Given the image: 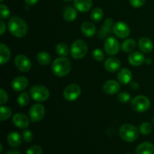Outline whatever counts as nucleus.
I'll list each match as a JSON object with an SVG mask.
<instances>
[{"label": "nucleus", "instance_id": "nucleus-22", "mask_svg": "<svg viewBox=\"0 0 154 154\" xmlns=\"http://www.w3.org/2000/svg\"><path fill=\"white\" fill-rule=\"evenodd\" d=\"M132 73L128 69H122L117 74L119 82L123 84H127L132 80Z\"/></svg>", "mask_w": 154, "mask_h": 154}, {"label": "nucleus", "instance_id": "nucleus-29", "mask_svg": "<svg viewBox=\"0 0 154 154\" xmlns=\"http://www.w3.org/2000/svg\"><path fill=\"white\" fill-rule=\"evenodd\" d=\"M103 10L101 8H96L92 11L90 14V17L95 22H99L103 17Z\"/></svg>", "mask_w": 154, "mask_h": 154}, {"label": "nucleus", "instance_id": "nucleus-6", "mask_svg": "<svg viewBox=\"0 0 154 154\" xmlns=\"http://www.w3.org/2000/svg\"><path fill=\"white\" fill-rule=\"evenodd\" d=\"M131 106L134 111L138 113L145 112L150 106V102L148 98L144 96H138L134 98L131 102Z\"/></svg>", "mask_w": 154, "mask_h": 154}, {"label": "nucleus", "instance_id": "nucleus-37", "mask_svg": "<svg viewBox=\"0 0 154 154\" xmlns=\"http://www.w3.org/2000/svg\"><path fill=\"white\" fill-rule=\"evenodd\" d=\"M22 136L24 141L27 143L31 142L33 139V134L30 130L23 131V132L22 134Z\"/></svg>", "mask_w": 154, "mask_h": 154}, {"label": "nucleus", "instance_id": "nucleus-3", "mask_svg": "<svg viewBox=\"0 0 154 154\" xmlns=\"http://www.w3.org/2000/svg\"><path fill=\"white\" fill-rule=\"evenodd\" d=\"M120 138L127 142L135 141L139 136V131L131 124H123L119 130Z\"/></svg>", "mask_w": 154, "mask_h": 154}, {"label": "nucleus", "instance_id": "nucleus-24", "mask_svg": "<svg viewBox=\"0 0 154 154\" xmlns=\"http://www.w3.org/2000/svg\"><path fill=\"white\" fill-rule=\"evenodd\" d=\"M11 58V53L8 48L4 44H0V63L4 65L8 63Z\"/></svg>", "mask_w": 154, "mask_h": 154}, {"label": "nucleus", "instance_id": "nucleus-32", "mask_svg": "<svg viewBox=\"0 0 154 154\" xmlns=\"http://www.w3.org/2000/svg\"><path fill=\"white\" fill-rule=\"evenodd\" d=\"M139 131L142 135H149V134L151 133L152 131H153V127H152L150 123L145 122V123H143L140 126Z\"/></svg>", "mask_w": 154, "mask_h": 154}, {"label": "nucleus", "instance_id": "nucleus-10", "mask_svg": "<svg viewBox=\"0 0 154 154\" xmlns=\"http://www.w3.org/2000/svg\"><path fill=\"white\" fill-rule=\"evenodd\" d=\"M45 107L41 104H35L29 109V117L32 122L40 121L45 117Z\"/></svg>", "mask_w": 154, "mask_h": 154}, {"label": "nucleus", "instance_id": "nucleus-38", "mask_svg": "<svg viewBox=\"0 0 154 154\" xmlns=\"http://www.w3.org/2000/svg\"><path fill=\"white\" fill-rule=\"evenodd\" d=\"M8 99V96L6 91H5L2 88L0 89V104L2 105H4L5 103L7 102Z\"/></svg>", "mask_w": 154, "mask_h": 154}, {"label": "nucleus", "instance_id": "nucleus-43", "mask_svg": "<svg viewBox=\"0 0 154 154\" xmlns=\"http://www.w3.org/2000/svg\"><path fill=\"white\" fill-rule=\"evenodd\" d=\"M64 1H66V2H71V1H72V0H64Z\"/></svg>", "mask_w": 154, "mask_h": 154}, {"label": "nucleus", "instance_id": "nucleus-33", "mask_svg": "<svg viewBox=\"0 0 154 154\" xmlns=\"http://www.w3.org/2000/svg\"><path fill=\"white\" fill-rule=\"evenodd\" d=\"M0 14H1V19H7L10 17V10L8 7L4 4L0 5Z\"/></svg>", "mask_w": 154, "mask_h": 154}, {"label": "nucleus", "instance_id": "nucleus-23", "mask_svg": "<svg viewBox=\"0 0 154 154\" xmlns=\"http://www.w3.org/2000/svg\"><path fill=\"white\" fill-rule=\"evenodd\" d=\"M23 136H21L19 133L16 132H11L8 136V143L9 145L13 147H17L20 146L22 143Z\"/></svg>", "mask_w": 154, "mask_h": 154}, {"label": "nucleus", "instance_id": "nucleus-45", "mask_svg": "<svg viewBox=\"0 0 154 154\" xmlns=\"http://www.w3.org/2000/svg\"><path fill=\"white\" fill-rule=\"evenodd\" d=\"M153 125H154V118H153Z\"/></svg>", "mask_w": 154, "mask_h": 154}, {"label": "nucleus", "instance_id": "nucleus-46", "mask_svg": "<svg viewBox=\"0 0 154 154\" xmlns=\"http://www.w3.org/2000/svg\"><path fill=\"white\" fill-rule=\"evenodd\" d=\"M127 154H130V153H127Z\"/></svg>", "mask_w": 154, "mask_h": 154}, {"label": "nucleus", "instance_id": "nucleus-30", "mask_svg": "<svg viewBox=\"0 0 154 154\" xmlns=\"http://www.w3.org/2000/svg\"><path fill=\"white\" fill-rule=\"evenodd\" d=\"M56 51L58 55L62 56V57H67L69 55V48L66 44H58L56 47Z\"/></svg>", "mask_w": 154, "mask_h": 154}, {"label": "nucleus", "instance_id": "nucleus-44", "mask_svg": "<svg viewBox=\"0 0 154 154\" xmlns=\"http://www.w3.org/2000/svg\"><path fill=\"white\" fill-rule=\"evenodd\" d=\"M3 1H4V0H0V2H2Z\"/></svg>", "mask_w": 154, "mask_h": 154}, {"label": "nucleus", "instance_id": "nucleus-1", "mask_svg": "<svg viewBox=\"0 0 154 154\" xmlns=\"http://www.w3.org/2000/svg\"><path fill=\"white\" fill-rule=\"evenodd\" d=\"M8 30L14 36L18 38L23 37L26 35L28 26L24 20L19 17H12L8 24Z\"/></svg>", "mask_w": 154, "mask_h": 154}, {"label": "nucleus", "instance_id": "nucleus-14", "mask_svg": "<svg viewBox=\"0 0 154 154\" xmlns=\"http://www.w3.org/2000/svg\"><path fill=\"white\" fill-rule=\"evenodd\" d=\"M102 90L106 94L114 95L118 93L120 90V85L117 81L110 80L104 84Z\"/></svg>", "mask_w": 154, "mask_h": 154}, {"label": "nucleus", "instance_id": "nucleus-2", "mask_svg": "<svg viewBox=\"0 0 154 154\" xmlns=\"http://www.w3.org/2000/svg\"><path fill=\"white\" fill-rule=\"evenodd\" d=\"M72 69V63L66 57L57 58L53 62L52 71L57 76L63 77L70 72Z\"/></svg>", "mask_w": 154, "mask_h": 154}, {"label": "nucleus", "instance_id": "nucleus-34", "mask_svg": "<svg viewBox=\"0 0 154 154\" xmlns=\"http://www.w3.org/2000/svg\"><path fill=\"white\" fill-rule=\"evenodd\" d=\"M93 57L96 60V61H102L104 60V55L103 51L101 49H95L93 52Z\"/></svg>", "mask_w": 154, "mask_h": 154}, {"label": "nucleus", "instance_id": "nucleus-16", "mask_svg": "<svg viewBox=\"0 0 154 154\" xmlns=\"http://www.w3.org/2000/svg\"><path fill=\"white\" fill-rule=\"evenodd\" d=\"M105 68L108 72H115L120 69L121 63L117 58H114L111 57L106 60L105 62Z\"/></svg>", "mask_w": 154, "mask_h": 154}, {"label": "nucleus", "instance_id": "nucleus-11", "mask_svg": "<svg viewBox=\"0 0 154 154\" xmlns=\"http://www.w3.org/2000/svg\"><path fill=\"white\" fill-rule=\"evenodd\" d=\"M113 32L118 38H125L128 37L130 34V29L126 23L118 21L114 24Z\"/></svg>", "mask_w": 154, "mask_h": 154}, {"label": "nucleus", "instance_id": "nucleus-40", "mask_svg": "<svg viewBox=\"0 0 154 154\" xmlns=\"http://www.w3.org/2000/svg\"><path fill=\"white\" fill-rule=\"evenodd\" d=\"M0 26H1V28H0V32H1V35H3L5 31L6 30V26L5 24V23L2 20L0 21Z\"/></svg>", "mask_w": 154, "mask_h": 154}, {"label": "nucleus", "instance_id": "nucleus-35", "mask_svg": "<svg viewBox=\"0 0 154 154\" xmlns=\"http://www.w3.org/2000/svg\"><path fill=\"white\" fill-rule=\"evenodd\" d=\"M118 100L122 103H127L131 100V96L129 93L123 92L118 95Z\"/></svg>", "mask_w": 154, "mask_h": 154}, {"label": "nucleus", "instance_id": "nucleus-26", "mask_svg": "<svg viewBox=\"0 0 154 154\" xmlns=\"http://www.w3.org/2000/svg\"><path fill=\"white\" fill-rule=\"evenodd\" d=\"M136 47L135 41L132 38H129L125 40L122 44V50L126 53H130L133 51Z\"/></svg>", "mask_w": 154, "mask_h": 154}, {"label": "nucleus", "instance_id": "nucleus-28", "mask_svg": "<svg viewBox=\"0 0 154 154\" xmlns=\"http://www.w3.org/2000/svg\"><path fill=\"white\" fill-rule=\"evenodd\" d=\"M12 114V111L10 108L2 105L0 108V120L5 121L11 117Z\"/></svg>", "mask_w": 154, "mask_h": 154}, {"label": "nucleus", "instance_id": "nucleus-21", "mask_svg": "<svg viewBox=\"0 0 154 154\" xmlns=\"http://www.w3.org/2000/svg\"><path fill=\"white\" fill-rule=\"evenodd\" d=\"M81 31L87 37H93L96 32V26L90 21H85L81 25Z\"/></svg>", "mask_w": 154, "mask_h": 154}, {"label": "nucleus", "instance_id": "nucleus-42", "mask_svg": "<svg viewBox=\"0 0 154 154\" xmlns=\"http://www.w3.org/2000/svg\"><path fill=\"white\" fill-rule=\"evenodd\" d=\"M6 154H20L19 151H17V150H10V151L8 152Z\"/></svg>", "mask_w": 154, "mask_h": 154}, {"label": "nucleus", "instance_id": "nucleus-8", "mask_svg": "<svg viewBox=\"0 0 154 154\" xmlns=\"http://www.w3.org/2000/svg\"><path fill=\"white\" fill-rule=\"evenodd\" d=\"M14 64L17 69L22 72H29L32 67V63L29 59L23 54H20L15 57Z\"/></svg>", "mask_w": 154, "mask_h": 154}, {"label": "nucleus", "instance_id": "nucleus-27", "mask_svg": "<svg viewBox=\"0 0 154 154\" xmlns=\"http://www.w3.org/2000/svg\"><path fill=\"white\" fill-rule=\"evenodd\" d=\"M37 60L41 65L47 66V65L51 63V58L48 53L45 52V51H42V52H40L37 55Z\"/></svg>", "mask_w": 154, "mask_h": 154}, {"label": "nucleus", "instance_id": "nucleus-18", "mask_svg": "<svg viewBox=\"0 0 154 154\" xmlns=\"http://www.w3.org/2000/svg\"><path fill=\"white\" fill-rule=\"evenodd\" d=\"M74 5L78 11L81 12H87L90 10L93 5L92 0H75Z\"/></svg>", "mask_w": 154, "mask_h": 154}, {"label": "nucleus", "instance_id": "nucleus-41", "mask_svg": "<svg viewBox=\"0 0 154 154\" xmlns=\"http://www.w3.org/2000/svg\"><path fill=\"white\" fill-rule=\"evenodd\" d=\"M24 1L28 5H34L38 2V0H24Z\"/></svg>", "mask_w": 154, "mask_h": 154}, {"label": "nucleus", "instance_id": "nucleus-15", "mask_svg": "<svg viewBox=\"0 0 154 154\" xmlns=\"http://www.w3.org/2000/svg\"><path fill=\"white\" fill-rule=\"evenodd\" d=\"M11 86L15 91H22L28 86V80L23 76L17 77L12 81Z\"/></svg>", "mask_w": 154, "mask_h": 154}, {"label": "nucleus", "instance_id": "nucleus-19", "mask_svg": "<svg viewBox=\"0 0 154 154\" xmlns=\"http://www.w3.org/2000/svg\"><path fill=\"white\" fill-rule=\"evenodd\" d=\"M135 153L136 154H153L154 145L148 141L141 143L137 147Z\"/></svg>", "mask_w": 154, "mask_h": 154}, {"label": "nucleus", "instance_id": "nucleus-17", "mask_svg": "<svg viewBox=\"0 0 154 154\" xmlns=\"http://www.w3.org/2000/svg\"><path fill=\"white\" fill-rule=\"evenodd\" d=\"M138 47L143 53L149 54L153 51V44L149 38L142 37L138 42Z\"/></svg>", "mask_w": 154, "mask_h": 154}, {"label": "nucleus", "instance_id": "nucleus-31", "mask_svg": "<svg viewBox=\"0 0 154 154\" xmlns=\"http://www.w3.org/2000/svg\"><path fill=\"white\" fill-rule=\"evenodd\" d=\"M29 102V96L27 93H22L17 97V103L20 106H26Z\"/></svg>", "mask_w": 154, "mask_h": 154}, {"label": "nucleus", "instance_id": "nucleus-9", "mask_svg": "<svg viewBox=\"0 0 154 154\" xmlns=\"http://www.w3.org/2000/svg\"><path fill=\"white\" fill-rule=\"evenodd\" d=\"M104 48L108 55H116L120 51V43L115 38L109 37L105 42Z\"/></svg>", "mask_w": 154, "mask_h": 154}, {"label": "nucleus", "instance_id": "nucleus-13", "mask_svg": "<svg viewBox=\"0 0 154 154\" xmlns=\"http://www.w3.org/2000/svg\"><path fill=\"white\" fill-rule=\"evenodd\" d=\"M13 123L19 129H26L29 126V120L26 116L25 114H15L13 117Z\"/></svg>", "mask_w": 154, "mask_h": 154}, {"label": "nucleus", "instance_id": "nucleus-4", "mask_svg": "<svg viewBox=\"0 0 154 154\" xmlns=\"http://www.w3.org/2000/svg\"><path fill=\"white\" fill-rule=\"evenodd\" d=\"M88 47L87 43L81 39L75 41L71 47V55L74 59L81 60L87 54Z\"/></svg>", "mask_w": 154, "mask_h": 154}, {"label": "nucleus", "instance_id": "nucleus-39", "mask_svg": "<svg viewBox=\"0 0 154 154\" xmlns=\"http://www.w3.org/2000/svg\"><path fill=\"white\" fill-rule=\"evenodd\" d=\"M146 0H129L131 5L134 8H141L145 3Z\"/></svg>", "mask_w": 154, "mask_h": 154}, {"label": "nucleus", "instance_id": "nucleus-36", "mask_svg": "<svg viewBox=\"0 0 154 154\" xmlns=\"http://www.w3.org/2000/svg\"><path fill=\"white\" fill-rule=\"evenodd\" d=\"M26 154H42V148L40 146L33 145L27 150Z\"/></svg>", "mask_w": 154, "mask_h": 154}, {"label": "nucleus", "instance_id": "nucleus-12", "mask_svg": "<svg viewBox=\"0 0 154 154\" xmlns=\"http://www.w3.org/2000/svg\"><path fill=\"white\" fill-rule=\"evenodd\" d=\"M114 26V21L111 18H107L104 22L102 28L98 32V37L101 39L105 38L108 35L111 33Z\"/></svg>", "mask_w": 154, "mask_h": 154}, {"label": "nucleus", "instance_id": "nucleus-5", "mask_svg": "<svg viewBox=\"0 0 154 154\" xmlns=\"http://www.w3.org/2000/svg\"><path fill=\"white\" fill-rule=\"evenodd\" d=\"M30 95L36 102H45L49 98L50 92L48 89L42 85L33 86L30 89Z\"/></svg>", "mask_w": 154, "mask_h": 154}, {"label": "nucleus", "instance_id": "nucleus-7", "mask_svg": "<svg viewBox=\"0 0 154 154\" xmlns=\"http://www.w3.org/2000/svg\"><path fill=\"white\" fill-rule=\"evenodd\" d=\"M81 93V87L77 84H70L66 87L63 92L64 98L69 102H72L78 99Z\"/></svg>", "mask_w": 154, "mask_h": 154}, {"label": "nucleus", "instance_id": "nucleus-20", "mask_svg": "<svg viewBox=\"0 0 154 154\" xmlns=\"http://www.w3.org/2000/svg\"><path fill=\"white\" fill-rule=\"evenodd\" d=\"M128 60H129V63L131 65L134 66H141L145 61V57L141 53L138 52V51H135V52L132 53L129 56Z\"/></svg>", "mask_w": 154, "mask_h": 154}, {"label": "nucleus", "instance_id": "nucleus-25", "mask_svg": "<svg viewBox=\"0 0 154 154\" xmlns=\"http://www.w3.org/2000/svg\"><path fill=\"white\" fill-rule=\"evenodd\" d=\"M77 9L72 7H67L63 12V17L66 21H73L76 19Z\"/></svg>", "mask_w": 154, "mask_h": 154}]
</instances>
